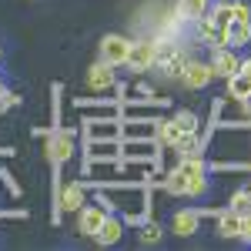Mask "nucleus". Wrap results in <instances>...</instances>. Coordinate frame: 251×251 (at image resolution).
Here are the masks:
<instances>
[{
  "label": "nucleus",
  "instance_id": "obj_11",
  "mask_svg": "<svg viewBox=\"0 0 251 251\" xmlns=\"http://www.w3.org/2000/svg\"><path fill=\"white\" fill-rule=\"evenodd\" d=\"M211 80H214V71H211L208 60H188V67H184V74H181V84H184L188 91H204Z\"/></svg>",
  "mask_w": 251,
  "mask_h": 251
},
{
  "label": "nucleus",
  "instance_id": "obj_23",
  "mask_svg": "<svg viewBox=\"0 0 251 251\" xmlns=\"http://www.w3.org/2000/svg\"><path fill=\"white\" fill-rule=\"evenodd\" d=\"M161 225H157V221H151V218H144V221H141V225H137V241H141V245H148V248H151V245H161Z\"/></svg>",
  "mask_w": 251,
  "mask_h": 251
},
{
  "label": "nucleus",
  "instance_id": "obj_9",
  "mask_svg": "<svg viewBox=\"0 0 251 251\" xmlns=\"http://www.w3.org/2000/svg\"><path fill=\"white\" fill-rule=\"evenodd\" d=\"M84 141H121V117L84 121Z\"/></svg>",
  "mask_w": 251,
  "mask_h": 251
},
{
  "label": "nucleus",
  "instance_id": "obj_25",
  "mask_svg": "<svg viewBox=\"0 0 251 251\" xmlns=\"http://www.w3.org/2000/svg\"><path fill=\"white\" fill-rule=\"evenodd\" d=\"M248 94H251V80H248V77H241V74H231V77H228V97L241 104V100H245Z\"/></svg>",
  "mask_w": 251,
  "mask_h": 251
},
{
  "label": "nucleus",
  "instance_id": "obj_3",
  "mask_svg": "<svg viewBox=\"0 0 251 251\" xmlns=\"http://www.w3.org/2000/svg\"><path fill=\"white\" fill-rule=\"evenodd\" d=\"M164 107H171L168 97H144V100H121V117L127 121H157Z\"/></svg>",
  "mask_w": 251,
  "mask_h": 251
},
{
  "label": "nucleus",
  "instance_id": "obj_4",
  "mask_svg": "<svg viewBox=\"0 0 251 251\" xmlns=\"http://www.w3.org/2000/svg\"><path fill=\"white\" fill-rule=\"evenodd\" d=\"M154 60H157V40L141 37V40H131V54H127L124 67L131 74H148V71H154Z\"/></svg>",
  "mask_w": 251,
  "mask_h": 251
},
{
  "label": "nucleus",
  "instance_id": "obj_29",
  "mask_svg": "<svg viewBox=\"0 0 251 251\" xmlns=\"http://www.w3.org/2000/svg\"><path fill=\"white\" fill-rule=\"evenodd\" d=\"M228 208L238 214H248L251 211V188H241V191H234L231 198H228Z\"/></svg>",
  "mask_w": 251,
  "mask_h": 251
},
{
  "label": "nucleus",
  "instance_id": "obj_10",
  "mask_svg": "<svg viewBox=\"0 0 251 251\" xmlns=\"http://www.w3.org/2000/svg\"><path fill=\"white\" fill-rule=\"evenodd\" d=\"M208 64H211L214 77H231V74H238V67H241V57H238V50L234 47H211V57H208Z\"/></svg>",
  "mask_w": 251,
  "mask_h": 251
},
{
  "label": "nucleus",
  "instance_id": "obj_38",
  "mask_svg": "<svg viewBox=\"0 0 251 251\" xmlns=\"http://www.w3.org/2000/svg\"><path fill=\"white\" fill-rule=\"evenodd\" d=\"M3 91H7V87H3V77H0V94H3Z\"/></svg>",
  "mask_w": 251,
  "mask_h": 251
},
{
  "label": "nucleus",
  "instance_id": "obj_19",
  "mask_svg": "<svg viewBox=\"0 0 251 251\" xmlns=\"http://www.w3.org/2000/svg\"><path fill=\"white\" fill-rule=\"evenodd\" d=\"M218 221V234L221 238H241V214L231 208H221V214L214 218Z\"/></svg>",
  "mask_w": 251,
  "mask_h": 251
},
{
  "label": "nucleus",
  "instance_id": "obj_31",
  "mask_svg": "<svg viewBox=\"0 0 251 251\" xmlns=\"http://www.w3.org/2000/svg\"><path fill=\"white\" fill-rule=\"evenodd\" d=\"M0 181L7 184V191L14 194V198H17V194H20V184H17V181H14V174L7 171V168H0Z\"/></svg>",
  "mask_w": 251,
  "mask_h": 251
},
{
  "label": "nucleus",
  "instance_id": "obj_30",
  "mask_svg": "<svg viewBox=\"0 0 251 251\" xmlns=\"http://www.w3.org/2000/svg\"><path fill=\"white\" fill-rule=\"evenodd\" d=\"M231 7V20H251V3L248 0H228Z\"/></svg>",
  "mask_w": 251,
  "mask_h": 251
},
{
  "label": "nucleus",
  "instance_id": "obj_13",
  "mask_svg": "<svg viewBox=\"0 0 251 251\" xmlns=\"http://www.w3.org/2000/svg\"><path fill=\"white\" fill-rule=\"evenodd\" d=\"M124 231H127V225H124V218L111 211L107 218H104V225L97 228L94 241L100 245V248H114V245H121V238H124Z\"/></svg>",
  "mask_w": 251,
  "mask_h": 251
},
{
  "label": "nucleus",
  "instance_id": "obj_6",
  "mask_svg": "<svg viewBox=\"0 0 251 251\" xmlns=\"http://www.w3.org/2000/svg\"><path fill=\"white\" fill-rule=\"evenodd\" d=\"M77 114L84 121H97V117H121V100L114 97H77L74 100Z\"/></svg>",
  "mask_w": 251,
  "mask_h": 251
},
{
  "label": "nucleus",
  "instance_id": "obj_20",
  "mask_svg": "<svg viewBox=\"0 0 251 251\" xmlns=\"http://www.w3.org/2000/svg\"><path fill=\"white\" fill-rule=\"evenodd\" d=\"M157 184H161L168 194H174V198H184V191H188V174L181 171V168H171Z\"/></svg>",
  "mask_w": 251,
  "mask_h": 251
},
{
  "label": "nucleus",
  "instance_id": "obj_14",
  "mask_svg": "<svg viewBox=\"0 0 251 251\" xmlns=\"http://www.w3.org/2000/svg\"><path fill=\"white\" fill-rule=\"evenodd\" d=\"M107 208H104V204H84V208H80L77 211V231L80 234H87V238H94L97 234V228H100V225H104V218H107Z\"/></svg>",
  "mask_w": 251,
  "mask_h": 251
},
{
  "label": "nucleus",
  "instance_id": "obj_34",
  "mask_svg": "<svg viewBox=\"0 0 251 251\" xmlns=\"http://www.w3.org/2000/svg\"><path fill=\"white\" fill-rule=\"evenodd\" d=\"M198 214H201V218H218L221 208H198Z\"/></svg>",
  "mask_w": 251,
  "mask_h": 251
},
{
  "label": "nucleus",
  "instance_id": "obj_21",
  "mask_svg": "<svg viewBox=\"0 0 251 251\" xmlns=\"http://www.w3.org/2000/svg\"><path fill=\"white\" fill-rule=\"evenodd\" d=\"M211 0H177V17H184L188 24H198V20L208 14Z\"/></svg>",
  "mask_w": 251,
  "mask_h": 251
},
{
  "label": "nucleus",
  "instance_id": "obj_35",
  "mask_svg": "<svg viewBox=\"0 0 251 251\" xmlns=\"http://www.w3.org/2000/svg\"><path fill=\"white\" fill-rule=\"evenodd\" d=\"M7 104H10V107H17V104H20V94H17V91H7Z\"/></svg>",
  "mask_w": 251,
  "mask_h": 251
},
{
  "label": "nucleus",
  "instance_id": "obj_28",
  "mask_svg": "<svg viewBox=\"0 0 251 251\" xmlns=\"http://www.w3.org/2000/svg\"><path fill=\"white\" fill-rule=\"evenodd\" d=\"M208 191H211L208 174H198V177H188V191H184V198H204Z\"/></svg>",
  "mask_w": 251,
  "mask_h": 251
},
{
  "label": "nucleus",
  "instance_id": "obj_36",
  "mask_svg": "<svg viewBox=\"0 0 251 251\" xmlns=\"http://www.w3.org/2000/svg\"><path fill=\"white\" fill-rule=\"evenodd\" d=\"M7 111H10V104H7V91H3L0 94V114H7Z\"/></svg>",
  "mask_w": 251,
  "mask_h": 251
},
{
  "label": "nucleus",
  "instance_id": "obj_26",
  "mask_svg": "<svg viewBox=\"0 0 251 251\" xmlns=\"http://www.w3.org/2000/svg\"><path fill=\"white\" fill-rule=\"evenodd\" d=\"M171 121L177 124V131H181V134H198V124H201L194 111H177Z\"/></svg>",
  "mask_w": 251,
  "mask_h": 251
},
{
  "label": "nucleus",
  "instance_id": "obj_1",
  "mask_svg": "<svg viewBox=\"0 0 251 251\" xmlns=\"http://www.w3.org/2000/svg\"><path fill=\"white\" fill-rule=\"evenodd\" d=\"M188 50L177 44V40H157V60L154 67L164 74L168 80H181V74H184V67H188Z\"/></svg>",
  "mask_w": 251,
  "mask_h": 251
},
{
  "label": "nucleus",
  "instance_id": "obj_18",
  "mask_svg": "<svg viewBox=\"0 0 251 251\" xmlns=\"http://www.w3.org/2000/svg\"><path fill=\"white\" fill-rule=\"evenodd\" d=\"M154 131H157V121H127V117H121V141H144V137L154 141Z\"/></svg>",
  "mask_w": 251,
  "mask_h": 251
},
{
  "label": "nucleus",
  "instance_id": "obj_33",
  "mask_svg": "<svg viewBox=\"0 0 251 251\" xmlns=\"http://www.w3.org/2000/svg\"><path fill=\"white\" fill-rule=\"evenodd\" d=\"M238 74L251 80V57H245V60H241V67H238Z\"/></svg>",
  "mask_w": 251,
  "mask_h": 251
},
{
  "label": "nucleus",
  "instance_id": "obj_5",
  "mask_svg": "<svg viewBox=\"0 0 251 251\" xmlns=\"http://www.w3.org/2000/svg\"><path fill=\"white\" fill-rule=\"evenodd\" d=\"M97 54H100L97 60H104L111 67H124L127 54H131V37H124V34H104L100 44H97Z\"/></svg>",
  "mask_w": 251,
  "mask_h": 251
},
{
  "label": "nucleus",
  "instance_id": "obj_24",
  "mask_svg": "<svg viewBox=\"0 0 251 251\" xmlns=\"http://www.w3.org/2000/svg\"><path fill=\"white\" fill-rule=\"evenodd\" d=\"M177 168L188 177H198V174H208V161H204V154H184L177 161Z\"/></svg>",
  "mask_w": 251,
  "mask_h": 251
},
{
  "label": "nucleus",
  "instance_id": "obj_37",
  "mask_svg": "<svg viewBox=\"0 0 251 251\" xmlns=\"http://www.w3.org/2000/svg\"><path fill=\"white\" fill-rule=\"evenodd\" d=\"M241 111H245V114H248V121H251V94L241 100Z\"/></svg>",
  "mask_w": 251,
  "mask_h": 251
},
{
  "label": "nucleus",
  "instance_id": "obj_27",
  "mask_svg": "<svg viewBox=\"0 0 251 251\" xmlns=\"http://www.w3.org/2000/svg\"><path fill=\"white\" fill-rule=\"evenodd\" d=\"M208 17H211L218 27L228 30V24H231V7H228V0H218L214 7H208Z\"/></svg>",
  "mask_w": 251,
  "mask_h": 251
},
{
  "label": "nucleus",
  "instance_id": "obj_17",
  "mask_svg": "<svg viewBox=\"0 0 251 251\" xmlns=\"http://www.w3.org/2000/svg\"><path fill=\"white\" fill-rule=\"evenodd\" d=\"M87 161H121V141H84Z\"/></svg>",
  "mask_w": 251,
  "mask_h": 251
},
{
  "label": "nucleus",
  "instance_id": "obj_7",
  "mask_svg": "<svg viewBox=\"0 0 251 251\" xmlns=\"http://www.w3.org/2000/svg\"><path fill=\"white\" fill-rule=\"evenodd\" d=\"M157 141H121V161H137V164H157Z\"/></svg>",
  "mask_w": 251,
  "mask_h": 251
},
{
  "label": "nucleus",
  "instance_id": "obj_22",
  "mask_svg": "<svg viewBox=\"0 0 251 251\" xmlns=\"http://www.w3.org/2000/svg\"><path fill=\"white\" fill-rule=\"evenodd\" d=\"M251 44V20H231L228 24V47H245Z\"/></svg>",
  "mask_w": 251,
  "mask_h": 251
},
{
  "label": "nucleus",
  "instance_id": "obj_32",
  "mask_svg": "<svg viewBox=\"0 0 251 251\" xmlns=\"http://www.w3.org/2000/svg\"><path fill=\"white\" fill-rule=\"evenodd\" d=\"M241 241H248V245H251V211L241 214Z\"/></svg>",
  "mask_w": 251,
  "mask_h": 251
},
{
  "label": "nucleus",
  "instance_id": "obj_8",
  "mask_svg": "<svg viewBox=\"0 0 251 251\" xmlns=\"http://www.w3.org/2000/svg\"><path fill=\"white\" fill-rule=\"evenodd\" d=\"M84 84H87V91H94V94H107V91H114V67L111 64H104V60H94L91 67H87V74H84Z\"/></svg>",
  "mask_w": 251,
  "mask_h": 251
},
{
  "label": "nucleus",
  "instance_id": "obj_2",
  "mask_svg": "<svg viewBox=\"0 0 251 251\" xmlns=\"http://www.w3.org/2000/svg\"><path fill=\"white\" fill-rule=\"evenodd\" d=\"M74 151H77V131H74V127L57 124V127L47 131V157H50V164L64 168V164L74 157Z\"/></svg>",
  "mask_w": 251,
  "mask_h": 251
},
{
  "label": "nucleus",
  "instance_id": "obj_16",
  "mask_svg": "<svg viewBox=\"0 0 251 251\" xmlns=\"http://www.w3.org/2000/svg\"><path fill=\"white\" fill-rule=\"evenodd\" d=\"M198 40L201 44H208V47H228V30L225 27H218L208 14L198 20Z\"/></svg>",
  "mask_w": 251,
  "mask_h": 251
},
{
  "label": "nucleus",
  "instance_id": "obj_12",
  "mask_svg": "<svg viewBox=\"0 0 251 251\" xmlns=\"http://www.w3.org/2000/svg\"><path fill=\"white\" fill-rule=\"evenodd\" d=\"M87 191H91L87 181H67V184H60V211L77 214L87 204Z\"/></svg>",
  "mask_w": 251,
  "mask_h": 251
},
{
  "label": "nucleus",
  "instance_id": "obj_15",
  "mask_svg": "<svg viewBox=\"0 0 251 251\" xmlns=\"http://www.w3.org/2000/svg\"><path fill=\"white\" fill-rule=\"evenodd\" d=\"M198 228H201L198 208H177V211L171 214V231L177 234V238H191V234H198Z\"/></svg>",
  "mask_w": 251,
  "mask_h": 251
},
{
  "label": "nucleus",
  "instance_id": "obj_39",
  "mask_svg": "<svg viewBox=\"0 0 251 251\" xmlns=\"http://www.w3.org/2000/svg\"><path fill=\"white\" fill-rule=\"evenodd\" d=\"M0 60H3V47H0Z\"/></svg>",
  "mask_w": 251,
  "mask_h": 251
}]
</instances>
